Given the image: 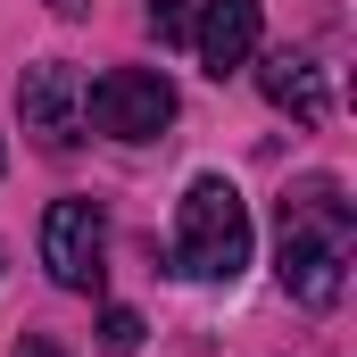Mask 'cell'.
<instances>
[{
    "mask_svg": "<svg viewBox=\"0 0 357 357\" xmlns=\"http://www.w3.org/2000/svg\"><path fill=\"white\" fill-rule=\"evenodd\" d=\"M349 250H357V208L333 175H307L282 191V233H274V274L299 307H333L349 282Z\"/></svg>",
    "mask_w": 357,
    "mask_h": 357,
    "instance_id": "cell-1",
    "label": "cell"
},
{
    "mask_svg": "<svg viewBox=\"0 0 357 357\" xmlns=\"http://www.w3.org/2000/svg\"><path fill=\"white\" fill-rule=\"evenodd\" d=\"M250 266V199L225 175H199L175 208V274L191 282H233Z\"/></svg>",
    "mask_w": 357,
    "mask_h": 357,
    "instance_id": "cell-2",
    "label": "cell"
},
{
    "mask_svg": "<svg viewBox=\"0 0 357 357\" xmlns=\"http://www.w3.org/2000/svg\"><path fill=\"white\" fill-rule=\"evenodd\" d=\"M84 125L108 133V142H158L175 125V84L158 67H108L84 91Z\"/></svg>",
    "mask_w": 357,
    "mask_h": 357,
    "instance_id": "cell-3",
    "label": "cell"
},
{
    "mask_svg": "<svg viewBox=\"0 0 357 357\" xmlns=\"http://www.w3.org/2000/svg\"><path fill=\"white\" fill-rule=\"evenodd\" d=\"M100 250H108L100 199H50L42 208V266H50L59 291H91L100 282Z\"/></svg>",
    "mask_w": 357,
    "mask_h": 357,
    "instance_id": "cell-4",
    "label": "cell"
},
{
    "mask_svg": "<svg viewBox=\"0 0 357 357\" xmlns=\"http://www.w3.org/2000/svg\"><path fill=\"white\" fill-rule=\"evenodd\" d=\"M17 116H25V133H33L42 150H75V142H84V84H75V67H67V59L25 67Z\"/></svg>",
    "mask_w": 357,
    "mask_h": 357,
    "instance_id": "cell-5",
    "label": "cell"
},
{
    "mask_svg": "<svg viewBox=\"0 0 357 357\" xmlns=\"http://www.w3.org/2000/svg\"><path fill=\"white\" fill-rule=\"evenodd\" d=\"M191 42H199V67L225 84L258 59V0H199L191 17Z\"/></svg>",
    "mask_w": 357,
    "mask_h": 357,
    "instance_id": "cell-6",
    "label": "cell"
},
{
    "mask_svg": "<svg viewBox=\"0 0 357 357\" xmlns=\"http://www.w3.org/2000/svg\"><path fill=\"white\" fill-rule=\"evenodd\" d=\"M258 91H266L282 116H299V125H324V67L307 59V50H274L266 67H258Z\"/></svg>",
    "mask_w": 357,
    "mask_h": 357,
    "instance_id": "cell-7",
    "label": "cell"
},
{
    "mask_svg": "<svg viewBox=\"0 0 357 357\" xmlns=\"http://www.w3.org/2000/svg\"><path fill=\"white\" fill-rule=\"evenodd\" d=\"M142 333H150V324H142L133 307H100V333H91V341H100L108 357H133V349H142Z\"/></svg>",
    "mask_w": 357,
    "mask_h": 357,
    "instance_id": "cell-8",
    "label": "cell"
},
{
    "mask_svg": "<svg viewBox=\"0 0 357 357\" xmlns=\"http://www.w3.org/2000/svg\"><path fill=\"white\" fill-rule=\"evenodd\" d=\"M191 17H199V0H150V33L158 42H191Z\"/></svg>",
    "mask_w": 357,
    "mask_h": 357,
    "instance_id": "cell-9",
    "label": "cell"
},
{
    "mask_svg": "<svg viewBox=\"0 0 357 357\" xmlns=\"http://www.w3.org/2000/svg\"><path fill=\"white\" fill-rule=\"evenodd\" d=\"M17 357H59V341H17Z\"/></svg>",
    "mask_w": 357,
    "mask_h": 357,
    "instance_id": "cell-10",
    "label": "cell"
},
{
    "mask_svg": "<svg viewBox=\"0 0 357 357\" xmlns=\"http://www.w3.org/2000/svg\"><path fill=\"white\" fill-rule=\"evenodd\" d=\"M50 8H59V17H84V8H91V0H50Z\"/></svg>",
    "mask_w": 357,
    "mask_h": 357,
    "instance_id": "cell-11",
    "label": "cell"
}]
</instances>
